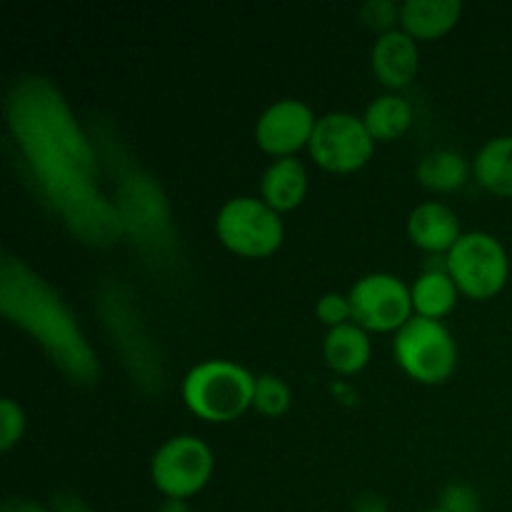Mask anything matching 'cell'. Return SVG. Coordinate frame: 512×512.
<instances>
[{"mask_svg":"<svg viewBox=\"0 0 512 512\" xmlns=\"http://www.w3.org/2000/svg\"><path fill=\"white\" fill-rule=\"evenodd\" d=\"M8 118L40 190L65 223L90 243L123 233L115 210L95 185V153L58 90L43 78L23 80L8 98Z\"/></svg>","mask_w":512,"mask_h":512,"instance_id":"cell-1","label":"cell"},{"mask_svg":"<svg viewBox=\"0 0 512 512\" xmlns=\"http://www.w3.org/2000/svg\"><path fill=\"white\" fill-rule=\"evenodd\" d=\"M0 305L13 323L28 330L55 363L78 383H93L98 363L58 295L18 260H5Z\"/></svg>","mask_w":512,"mask_h":512,"instance_id":"cell-2","label":"cell"},{"mask_svg":"<svg viewBox=\"0 0 512 512\" xmlns=\"http://www.w3.org/2000/svg\"><path fill=\"white\" fill-rule=\"evenodd\" d=\"M255 375L233 360H205L183 380V400L205 423H233L253 408Z\"/></svg>","mask_w":512,"mask_h":512,"instance_id":"cell-3","label":"cell"},{"mask_svg":"<svg viewBox=\"0 0 512 512\" xmlns=\"http://www.w3.org/2000/svg\"><path fill=\"white\" fill-rule=\"evenodd\" d=\"M445 270L458 285L460 295L470 300H490L508 285L510 258L495 235L473 230L445 255Z\"/></svg>","mask_w":512,"mask_h":512,"instance_id":"cell-4","label":"cell"},{"mask_svg":"<svg viewBox=\"0 0 512 512\" xmlns=\"http://www.w3.org/2000/svg\"><path fill=\"white\" fill-rule=\"evenodd\" d=\"M393 355L408 378L440 385L458 368V343L443 320L415 315L393 338Z\"/></svg>","mask_w":512,"mask_h":512,"instance_id":"cell-5","label":"cell"},{"mask_svg":"<svg viewBox=\"0 0 512 512\" xmlns=\"http://www.w3.org/2000/svg\"><path fill=\"white\" fill-rule=\"evenodd\" d=\"M215 235L230 253L240 258H268L283 245L285 225L263 198L243 195L220 208Z\"/></svg>","mask_w":512,"mask_h":512,"instance_id":"cell-6","label":"cell"},{"mask_svg":"<svg viewBox=\"0 0 512 512\" xmlns=\"http://www.w3.org/2000/svg\"><path fill=\"white\" fill-rule=\"evenodd\" d=\"M213 468L215 458L208 443L195 435H175L153 455L150 478L168 500H188L210 483Z\"/></svg>","mask_w":512,"mask_h":512,"instance_id":"cell-7","label":"cell"},{"mask_svg":"<svg viewBox=\"0 0 512 512\" xmlns=\"http://www.w3.org/2000/svg\"><path fill=\"white\" fill-rule=\"evenodd\" d=\"M353 323L365 333H398L415 318L410 285L398 275L370 273L348 293Z\"/></svg>","mask_w":512,"mask_h":512,"instance_id":"cell-8","label":"cell"},{"mask_svg":"<svg viewBox=\"0 0 512 512\" xmlns=\"http://www.w3.org/2000/svg\"><path fill=\"white\" fill-rule=\"evenodd\" d=\"M308 150L328 173H355L373 158L375 140L358 115L328 113L318 118Z\"/></svg>","mask_w":512,"mask_h":512,"instance_id":"cell-9","label":"cell"},{"mask_svg":"<svg viewBox=\"0 0 512 512\" xmlns=\"http://www.w3.org/2000/svg\"><path fill=\"white\" fill-rule=\"evenodd\" d=\"M315 125H318V118L303 100H278L260 115L255 125V143L275 160L295 158L298 150L310 145Z\"/></svg>","mask_w":512,"mask_h":512,"instance_id":"cell-10","label":"cell"},{"mask_svg":"<svg viewBox=\"0 0 512 512\" xmlns=\"http://www.w3.org/2000/svg\"><path fill=\"white\" fill-rule=\"evenodd\" d=\"M370 65L373 73L385 88L400 90L410 85L418 75L420 53L418 43L410 38L405 30H390V33L378 35L370 53Z\"/></svg>","mask_w":512,"mask_h":512,"instance_id":"cell-11","label":"cell"},{"mask_svg":"<svg viewBox=\"0 0 512 512\" xmlns=\"http://www.w3.org/2000/svg\"><path fill=\"white\" fill-rule=\"evenodd\" d=\"M408 235L415 248L430 255H448L463 238L458 215L443 203H420L408 218Z\"/></svg>","mask_w":512,"mask_h":512,"instance_id":"cell-12","label":"cell"},{"mask_svg":"<svg viewBox=\"0 0 512 512\" xmlns=\"http://www.w3.org/2000/svg\"><path fill=\"white\" fill-rule=\"evenodd\" d=\"M463 5L458 0H408L400 5V30L415 43L440 40L458 25Z\"/></svg>","mask_w":512,"mask_h":512,"instance_id":"cell-13","label":"cell"},{"mask_svg":"<svg viewBox=\"0 0 512 512\" xmlns=\"http://www.w3.org/2000/svg\"><path fill=\"white\" fill-rule=\"evenodd\" d=\"M308 195V170L298 158H278L265 168L260 178V198L275 210H295Z\"/></svg>","mask_w":512,"mask_h":512,"instance_id":"cell-14","label":"cell"},{"mask_svg":"<svg viewBox=\"0 0 512 512\" xmlns=\"http://www.w3.org/2000/svg\"><path fill=\"white\" fill-rule=\"evenodd\" d=\"M373 345L360 325L345 323L328 330L323 340V358L328 368L338 375H355L370 363Z\"/></svg>","mask_w":512,"mask_h":512,"instance_id":"cell-15","label":"cell"},{"mask_svg":"<svg viewBox=\"0 0 512 512\" xmlns=\"http://www.w3.org/2000/svg\"><path fill=\"white\" fill-rule=\"evenodd\" d=\"M410 295H413L415 315L428 320H443L445 315L453 313L460 290L443 265V268L423 270L410 285Z\"/></svg>","mask_w":512,"mask_h":512,"instance_id":"cell-16","label":"cell"},{"mask_svg":"<svg viewBox=\"0 0 512 512\" xmlns=\"http://www.w3.org/2000/svg\"><path fill=\"white\" fill-rule=\"evenodd\" d=\"M475 180L498 198H512V135L488 140L473 163Z\"/></svg>","mask_w":512,"mask_h":512,"instance_id":"cell-17","label":"cell"},{"mask_svg":"<svg viewBox=\"0 0 512 512\" xmlns=\"http://www.w3.org/2000/svg\"><path fill=\"white\" fill-rule=\"evenodd\" d=\"M363 123L375 143H390L408 133V128L413 125V108L408 100L395 93L380 95L368 105Z\"/></svg>","mask_w":512,"mask_h":512,"instance_id":"cell-18","label":"cell"},{"mask_svg":"<svg viewBox=\"0 0 512 512\" xmlns=\"http://www.w3.org/2000/svg\"><path fill=\"white\" fill-rule=\"evenodd\" d=\"M418 183L433 193H455L470 178V165L453 150H435L418 165Z\"/></svg>","mask_w":512,"mask_h":512,"instance_id":"cell-19","label":"cell"},{"mask_svg":"<svg viewBox=\"0 0 512 512\" xmlns=\"http://www.w3.org/2000/svg\"><path fill=\"white\" fill-rule=\"evenodd\" d=\"M290 403H293V393H290L288 383L278 375H260L255 380V398L253 408L265 418H280L288 413Z\"/></svg>","mask_w":512,"mask_h":512,"instance_id":"cell-20","label":"cell"},{"mask_svg":"<svg viewBox=\"0 0 512 512\" xmlns=\"http://www.w3.org/2000/svg\"><path fill=\"white\" fill-rule=\"evenodd\" d=\"M25 433V413L15 400L5 398L0 403V450L8 453L20 443Z\"/></svg>","mask_w":512,"mask_h":512,"instance_id":"cell-21","label":"cell"},{"mask_svg":"<svg viewBox=\"0 0 512 512\" xmlns=\"http://www.w3.org/2000/svg\"><path fill=\"white\" fill-rule=\"evenodd\" d=\"M360 18L368 28L378 30L380 35L398 30L395 23H400V5L390 3V0H370L360 8Z\"/></svg>","mask_w":512,"mask_h":512,"instance_id":"cell-22","label":"cell"},{"mask_svg":"<svg viewBox=\"0 0 512 512\" xmlns=\"http://www.w3.org/2000/svg\"><path fill=\"white\" fill-rule=\"evenodd\" d=\"M315 315L320 323L328 325L330 330L340 328L345 323H353V310H350L348 295L343 293H325L315 305Z\"/></svg>","mask_w":512,"mask_h":512,"instance_id":"cell-23","label":"cell"},{"mask_svg":"<svg viewBox=\"0 0 512 512\" xmlns=\"http://www.w3.org/2000/svg\"><path fill=\"white\" fill-rule=\"evenodd\" d=\"M438 508L445 512H480V495L465 483L448 485L440 495Z\"/></svg>","mask_w":512,"mask_h":512,"instance_id":"cell-24","label":"cell"},{"mask_svg":"<svg viewBox=\"0 0 512 512\" xmlns=\"http://www.w3.org/2000/svg\"><path fill=\"white\" fill-rule=\"evenodd\" d=\"M53 512H93V508L75 493H60L53 500Z\"/></svg>","mask_w":512,"mask_h":512,"instance_id":"cell-25","label":"cell"},{"mask_svg":"<svg viewBox=\"0 0 512 512\" xmlns=\"http://www.w3.org/2000/svg\"><path fill=\"white\" fill-rule=\"evenodd\" d=\"M353 512H390L388 503H385L380 495H363V498L355 500Z\"/></svg>","mask_w":512,"mask_h":512,"instance_id":"cell-26","label":"cell"},{"mask_svg":"<svg viewBox=\"0 0 512 512\" xmlns=\"http://www.w3.org/2000/svg\"><path fill=\"white\" fill-rule=\"evenodd\" d=\"M0 512H53V510L43 508V505L33 503V500H8Z\"/></svg>","mask_w":512,"mask_h":512,"instance_id":"cell-27","label":"cell"},{"mask_svg":"<svg viewBox=\"0 0 512 512\" xmlns=\"http://www.w3.org/2000/svg\"><path fill=\"white\" fill-rule=\"evenodd\" d=\"M160 512H190V508L185 500H165V503L160 505Z\"/></svg>","mask_w":512,"mask_h":512,"instance_id":"cell-28","label":"cell"},{"mask_svg":"<svg viewBox=\"0 0 512 512\" xmlns=\"http://www.w3.org/2000/svg\"><path fill=\"white\" fill-rule=\"evenodd\" d=\"M420 512H445L443 508H430V510H420Z\"/></svg>","mask_w":512,"mask_h":512,"instance_id":"cell-29","label":"cell"}]
</instances>
